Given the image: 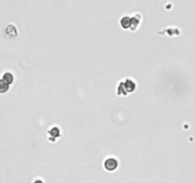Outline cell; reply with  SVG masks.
Returning a JSON list of instances; mask_svg holds the SVG:
<instances>
[{
  "label": "cell",
  "mask_w": 195,
  "mask_h": 183,
  "mask_svg": "<svg viewBox=\"0 0 195 183\" xmlns=\"http://www.w3.org/2000/svg\"><path fill=\"white\" fill-rule=\"evenodd\" d=\"M9 86L3 79H0V94H4L9 90Z\"/></svg>",
  "instance_id": "obj_3"
},
{
  "label": "cell",
  "mask_w": 195,
  "mask_h": 183,
  "mask_svg": "<svg viewBox=\"0 0 195 183\" xmlns=\"http://www.w3.org/2000/svg\"><path fill=\"white\" fill-rule=\"evenodd\" d=\"M2 79L5 81L8 85H10V84L13 83V75L11 74V72H6V74H4Z\"/></svg>",
  "instance_id": "obj_2"
},
{
  "label": "cell",
  "mask_w": 195,
  "mask_h": 183,
  "mask_svg": "<svg viewBox=\"0 0 195 183\" xmlns=\"http://www.w3.org/2000/svg\"><path fill=\"white\" fill-rule=\"evenodd\" d=\"M118 167V161L115 158H108L104 162V168L107 171H114Z\"/></svg>",
  "instance_id": "obj_1"
}]
</instances>
